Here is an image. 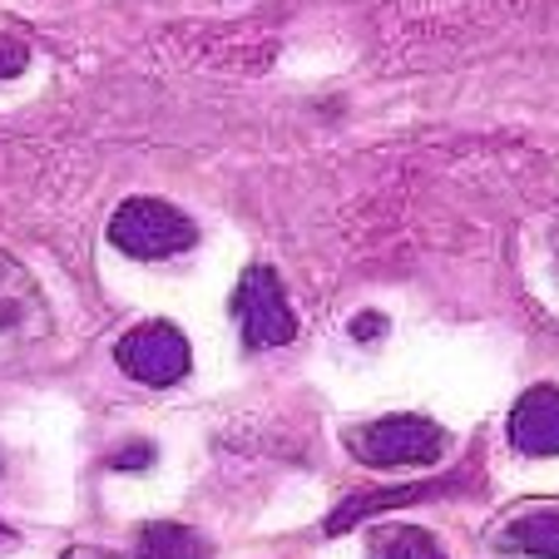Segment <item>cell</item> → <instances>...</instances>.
<instances>
[{
	"mask_svg": "<svg viewBox=\"0 0 559 559\" xmlns=\"http://www.w3.org/2000/svg\"><path fill=\"white\" fill-rule=\"evenodd\" d=\"M193 238H199V228H193L189 213H179L164 199H148V193L124 199L109 218V243L124 258H139V263H164V258L189 253Z\"/></svg>",
	"mask_w": 559,
	"mask_h": 559,
	"instance_id": "6da1fadb",
	"label": "cell"
},
{
	"mask_svg": "<svg viewBox=\"0 0 559 559\" xmlns=\"http://www.w3.org/2000/svg\"><path fill=\"white\" fill-rule=\"evenodd\" d=\"M451 436L426 416H381V421L352 426L347 451L371 471H402V465H436Z\"/></svg>",
	"mask_w": 559,
	"mask_h": 559,
	"instance_id": "7a4b0ae2",
	"label": "cell"
},
{
	"mask_svg": "<svg viewBox=\"0 0 559 559\" xmlns=\"http://www.w3.org/2000/svg\"><path fill=\"white\" fill-rule=\"evenodd\" d=\"M233 317H238V332H243V347L248 352H273L287 347L297 337V317L293 302L283 293V277L273 267H248L238 277V293H233Z\"/></svg>",
	"mask_w": 559,
	"mask_h": 559,
	"instance_id": "3957f363",
	"label": "cell"
},
{
	"mask_svg": "<svg viewBox=\"0 0 559 559\" xmlns=\"http://www.w3.org/2000/svg\"><path fill=\"white\" fill-rule=\"evenodd\" d=\"M115 361L139 386H179L193 367V352H189V337L174 322H139L134 332L119 337Z\"/></svg>",
	"mask_w": 559,
	"mask_h": 559,
	"instance_id": "277c9868",
	"label": "cell"
},
{
	"mask_svg": "<svg viewBox=\"0 0 559 559\" xmlns=\"http://www.w3.org/2000/svg\"><path fill=\"white\" fill-rule=\"evenodd\" d=\"M45 332H50V307H45L40 283L25 273V263L0 253V347L35 342Z\"/></svg>",
	"mask_w": 559,
	"mask_h": 559,
	"instance_id": "5b68a950",
	"label": "cell"
},
{
	"mask_svg": "<svg viewBox=\"0 0 559 559\" xmlns=\"http://www.w3.org/2000/svg\"><path fill=\"white\" fill-rule=\"evenodd\" d=\"M510 445L535 461L559 455V386H530L510 406Z\"/></svg>",
	"mask_w": 559,
	"mask_h": 559,
	"instance_id": "8992f818",
	"label": "cell"
},
{
	"mask_svg": "<svg viewBox=\"0 0 559 559\" xmlns=\"http://www.w3.org/2000/svg\"><path fill=\"white\" fill-rule=\"evenodd\" d=\"M500 549L530 559H559V510H530L500 530Z\"/></svg>",
	"mask_w": 559,
	"mask_h": 559,
	"instance_id": "52a82bcc",
	"label": "cell"
},
{
	"mask_svg": "<svg viewBox=\"0 0 559 559\" xmlns=\"http://www.w3.org/2000/svg\"><path fill=\"white\" fill-rule=\"evenodd\" d=\"M139 559H209V539L189 525L154 520L139 530Z\"/></svg>",
	"mask_w": 559,
	"mask_h": 559,
	"instance_id": "ba28073f",
	"label": "cell"
},
{
	"mask_svg": "<svg viewBox=\"0 0 559 559\" xmlns=\"http://www.w3.org/2000/svg\"><path fill=\"white\" fill-rule=\"evenodd\" d=\"M367 559H445V549L421 525H381L367 545Z\"/></svg>",
	"mask_w": 559,
	"mask_h": 559,
	"instance_id": "9c48e42d",
	"label": "cell"
},
{
	"mask_svg": "<svg viewBox=\"0 0 559 559\" xmlns=\"http://www.w3.org/2000/svg\"><path fill=\"white\" fill-rule=\"evenodd\" d=\"M25 64H31V50H25L15 35H0V80H11V74H21Z\"/></svg>",
	"mask_w": 559,
	"mask_h": 559,
	"instance_id": "30bf717a",
	"label": "cell"
},
{
	"mask_svg": "<svg viewBox=\"0 0 559 559\" xmlns=\"http://www.w3.org/2000/svg\"><path fill=\"white\" fill-rule=\"evenodd\" d=\"M381 328H386V317H381V312H361L357 322H352V337L371 342V337H381Z\"/></svg>",
	"mask_w": 559,
	"mask_h": 559,
	"instance_id": "8fae6325",
	"label": "cell"
},
{
	"mask_svg": "<svg viewBox=\"0 0 559 559\" xmlns=\"http://www.w3.org/2000/svg\"><path fill=\"white\" fill-rule=\"evenodd\" d=\"M148 461H154V451H148V445H129V451H119L109 465H119V471H139V465H148Z\"/></svg>",
	"mask_w": 559,
	"mask_h": 559,
	"instance_id": "7c38bea8",
	"label": "cell"
},
{
	"mask_svg": "<svg viewBox=\"0 0 559 559\" xmlns=\"http://www.w3.org/2000/svg\"><path fill=\"white\" fill-rule=\"evenodd\" d=\"M60 559H124V555H115V549H99V545H74V549H64Z\"/></svg>",
	"mask_w": 559,
	"mask_h": 559,
	"instance_id": "4fadbf2b",
	"label": "cell"
},
{
	"mask_svg": "<svg viewBox=\"0 0 559 559\" xmlns=\"http://www.w3.org/2000/svg\"><path fill=\"white\" fill-rule=\"evenodd\" d=\"M5 545H15V535H11V525H0V549Z\"/></svg>",
	"mask_w": 559,
	"mask_h": 559,
	"instance_id": "5bb4252c",
	"label": "cell"
},
{
	"mask_svg": "<svg viewBox=\"0 0 559 559\" xmlns=\"http://www.w3.org/2000/svg\"><path fill=\"white\" fill-rule=\"evenodd\" d=\"M549 248H555V263H559V218H555V233H549Z\"/></svg>",
	"mask_w": 559,
	"mask_h": 559,
	"instance_id": "9a60e30c",
	"label": "cell"
},
{
	"mask_svg": "<svg viewBox=\"0 0 559 559\" xmlns=\"http://www.w3.org/2000/svg\"><path fill=\"white\" fill-rule=\"evenodd\" d=\"M0 471H5V465H0Z\"/></svg>",
	"mask_w": 559,
	"mask_h": 559,
	"instance_id": "2e32d148",
	"label": "cell"
}]
</instances>
